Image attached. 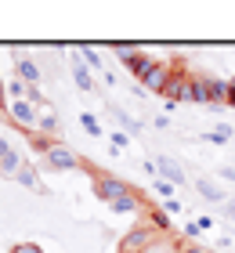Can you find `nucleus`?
I'll return each instance as SVG.
<instances>
[{"label":"nucleus","instance_id":"obj_1","mask_svg":"<svg viewBox=\"0 0 235 253\" xmlns=\"http://www.w3.org/2000/svg\"><path fill=\"white\" fill-rule=\"evenodd\" d=\"M134 188L127 185V181H120V177H112V174H94V195L98 199H105V203H120V199H127Z\"/></svg>","mask_w":235,"mask_h":253},{"label":"nucleus","instance_id":"obj_2","mask_svg":"<svg viewBox=\"0 0 235 253\" xmlns=\"http://www.w3.org/2000/svg\"><path fill=\"white\" fill-rule=\"evenodd\" d=\"M159 235H163V232H156L152 224H138V228H131V232L120 239V253H145Z\"/></svg>","mask_w":235,"mask_h":253},{"label":"nucleus","instance_id":"obj_3","mask_svg":"<svg viewBox=\"0 0 235 253\" xmlns=\"http://www.w3.org/2000/svg\"><path fill=\"white\" fill-rule=\"evenodd\" d=\"M44 159H47V167H51V170H73V167H80V156L69 145H58V141L44 152Z\"/></svg>","mask_w":235,"mask_h":253},{"label":"nucleus","instance_id":"obj_4","mask_svg":"<svg viewBox=\"0 0 235 253\" xmlns=\"http://www.w3.org/2000/svg\"><path fill=\"white\" fill-rule=\"evenodd\" d=\"M170 76H174V69H170V65H163V62H156V65H152V73L141 80V84H145V90H167Z\"/></svg>","mask_w":235,"mask_h":253},{"label":"nucleus","instance_id":"obj_5","mask_svg":"<svg viewBox=\"0 0 235 253\" xmlns=\"http://www.w3.org/2000/svg\"><path fill=\"white\" fill-rule=\"evenodd\" d=\"M167 98L170 101H192V76H178L174 73L170 84H167Z\"/></svg>","mask_w":235,"mask_h":253},{"label":"nucleus","instance_id":"obj_6","mask_svg":"<svg viewBox=\"0 0 235 253\" xmlns=\"http://www.w3.org/2000/svg\"><path fill=\"white\" fill-rule=\"evenodd\" d=\"M37 116H40V112H33V105H29L26 98L11 105V120H15L18 126H26V130H37Z\"/></svg>","mask_w":235,"mask_h":253},{"label":"nucleus","instance_id":"obj_7","mask_svg":"<svg viewBox=\"0 0 235 253\" xmlns=\"http://www.w3.org/2000/svg\"><path fill=\"white\" fill-rule=\"evenodd\" d=\"M18 170H22L18 152H15L7 141H0V174H18Z\"/></svg>","mask_w":235,"mask_h":253},{"label":"nucleus","instance_id":"obj_8","mask_svg":"<svg viewBox=\"0 0 235 253\" xmlns=\"http://www.w3.org/2000/svg\"><path fill=\"white\" fill-rule=\"evenodd\" d=\"M156 170H163V177H167V185H185V170L174 163V159H156Z\"/></svg>","mask_w":235,"mask_h":253},{"label":"nucleus","instance_id":"obj_9","mask_svg":"<svg viewBox=\"0 0 235 253\" xmlns=\"http://www.w3.org/2000/svg\"><path fill=\"white\" fill-rule=\"evenodd\" d=\"M228 87L225 80H214V76H206V98L214 101V105H221V101H228Z\"/></svg>","mask_w":235,"mask_h":253},{"label":"nucleus","instance_id":"obj_10","mask_svg":"<svg viewBox=\"0 0 235 253\" xmlns=\"http://www.w3.org/2000/svg\"><path fill=\"white\" fill-rule=\"evenodd\" d=\"M148 224L156 228V232H163V235H170V213L163 210V206H152V210H148Z\"/></svg>","mask_w":235,"mask_h":253},{"label":"nucleus","instance_id":"obj_11","mask_svg":"<svg viewBox=\"0 0 235 253\" xmlns=\"http://www.w3.org/2000/svg\"><path fill=\"white\" fill-rule=\"evenodd\" d=\"M18 80H22V84H29V87H37V80H40V69H37V62L18 58Z\"/></svg>","mask_w":235,"mask_h":253},{"label":"nucleus","instance_id":"obj_12","mask_svg":"<svg viewBox=\"0 0 235 253\" xmlns=\"http://www.w3.org/2000/svg\"><path fill=\"white\" fill-rule=\"evenodd\" d=\"M195 188H199V195H203V199H210V203H225V195H221V188L214 185V181L199 177V181H195Z\"/></svg>","mask_w":235,"mask_h":253},{"label":"nucleus","instance_id":"obj_13","mask_svg":"<svg viewBox=\"0 0 235 253\" xmlns=\"http://www.w3.org/2000/svg\"><path fill=\"white\" fill-rule=\"evenodd\" d=\"M37 130H40V134H54V130H58V116H54L47 105L40 109V116H37Z\"/></svg>","mask_w":235,"mask_h":253},{"label":"nucleus","instance_id":"obj_14","mask_svg":"<svg viewBox=\"0 0 235 253\" xmlns=\"http://www.w3.org/2000/svg\"><path fill=\"white\" fill-rule=\"evenodd\" d=\"M152 65H156V62H152V54H138V58H134L131 65H127V69H131V73H134L138 80H145V76L152 73Z\"/></svg>","mask_w":235,"mask_h":253},{"label":"nucleus","instance_id":"obj_15","mask_svg":"<svg viewBox=\"0 0 235 253\" xmlns=\"http://www.w3.org/2000/svg\"><path fill=\"white\" fill-rule=\"evenodd\" d=\"M73 76H76V87H80V90H91V87H94V84H91V73H87V65L80 62L76 54H73Z\"/></svg>","mask_w":235,"mask_h":253},{"label":"nucleus","instance_id":"obj_16","mask_svg":"<svg viewBox=\"0 0 235 253\" xmlns=\"http://www.w3.org/2000/svg\"><path fill=\"white\" fill-rule=\"evenodd\" d=\"M145 253H178V243H174L170 235H159V239H156V243H152Z\"/></svg>","mask_w":235,"mask_h":253},{"label":"nucleus","instance_id":"obj_17","mask_svg":"<svg viewBox=\"0 0 235 253\" xmlns=\"http://www.w3.org/2000/svg\"><path fill=\"white\" fill-rule=\"evenodd\" d=\"M112 210H116V213H138V210H141V199H138V195L131 192L127 199H120V203H116Z\"/></svg>","mask_w":235,"mask_h":253},{"label":"nucleus","instance_id":"obj_18","mask_svg":"<svg viewBox=\"0 0 235 253\" xmlns=\"http://www.w3.org/2000/svg\"><path fill=\"white\" fill-rule=\"evenodd\" d=\"M192 101H210L206 98V76H192Z\"/></svg>","mask_w":235,"mask_h":253},{"label":"nucleus","instance_id":"obj_19","mask_svg":"<svg viewBox=\"0 0 235 253\" xmlns=\"http://www.w3.org/2000/svg\"><path fill=\"white\" fill-rule=\"evenodd\" d=\"M80 123H84V130H87V134H94V137H98V134H101V123H98V120H94V116H91V112H84V116H80Z\"/></svg>","mask_w":235,"mask_h":253},{"label":"nucleus","instance_id":"obj_20","mask_svg":"<svg viewBox=\"0 0 235 253\" xmlns=\"http://www.w3.org/2000/svg\"><path fill=\"white\" fill-rule=\"evenodd\" d=\"M18 181H22V185H29V188H37V177H33V167H26V163H22V170H18V174H15Z\"/></svg>","mask_w":235,"mask_h":253},{"label":"nucleus","instance_id":"obj_21","mask_svg":"<svg viewBox=\"0 0 235 253\" xmlns=\"http://www.w3.org/2000/svg\"><path fill=\"white\" fill-rule=\"evenodd\" d=\"M84 65H91L94 73H98V69H101V54L98 51H84Z\"/></svg>","mask_w":235,"mask_h":253},{"label":"nucleus","instance_id":"obj_22","mask_svg":"<svg viewBox=\"0 0 235 253\" xmlns=\"http://www.w3.org/2000/svg\"><path fill=\"white\" fill-rule=\"evenodd\" d=\"M178 253H210V250L199 243H178Z\"/></svg>","mask_w":235,"mask_h":253},{"label":"nucleus","instance_id":"obj_23","mask_svg":"<svg viewBox=\"0 0 235 253\" xmlns=\"http://www.w3.org/2000/svg\"><path fill=\"white\" fill-rule=\"evenodd\" d=\"M138 54H141V51H134V47H120V62H123V65H131Z\"/></svg>","mask_w":235,"mask_h":253},{"label":"nucleus","instance_id":"obj_24","mask_svg":"<svg viewBox=\"0 0 235 253\" xmlns=\"http://www.w3.org/2000/svg\"><path fill=\"white\" fill-rule=\"evenodd\" d=\"M11 253H44V250H40L37 243H18L15 250H11Z\"/></svg>","mask_w":235,"mask_h":253},{"label":"nucleus","instance_id":"obj_25","mask_svg":"<svg viewBox=\"0 0 235 253\" xmlns=\"http://www.w3.org/2000/svg\"><path fill=\"white\" fill-rule=\"evenodd\" d=\"M152 188H156L159 195H170V185H167V181H163V177H152Z\"/></svg>","mask_w":235,"mask_h":253},{"label":"nucleus","instance_id":"obj_26","mask_svg":"<svg viewBox=\"0 0 235 253\" xmlns=\"http://www.w3.org/2000/svg\"><path fill=\"white\" fill-rule=\"evenodd\" d=\"M163 210L174 217V213H181V203H178V199H167V203H163Z\"/></svg>","mask_w":235,"mask_h":253},{"label":"nucleus","instance_id":"obj_27","mask_svg":"<svg viewBox=\"0 0 235 253\" xmlns=\"http://www.w3.org/2000/svg\"><path fill=\"white\" fill-rule=\"evenodd\" d=\"M225 210H228V217L235 221V199H225Z\"/></svg>","mask_w":235,"mask_h":253},{"label":"nucleus","instance_id":"obj_28","mask_svg":"<svg viewBox=\"0 0 235 253\" xmlns=\"http://www.w3.org/2000/svg\"><path fill=\"white\" fill-rule=\"evenodd\" d=\"M228 105H235V84L228 87Z\"/></svg>","mask_w":235,"mask_h":253},{"label":"nucleus","instance_id":"obj_29","mask_svg":"<svg viewBox=\"0 0 235 253\" xmlns=\"http://www.w3.org/2000/svg\"><path fill=\"white\" fill-rule=\"evenodd\" d=\"M0 109H4V87H0Z\"/></svg>","mask_w":235,"mask_h":253}]
</instances>
